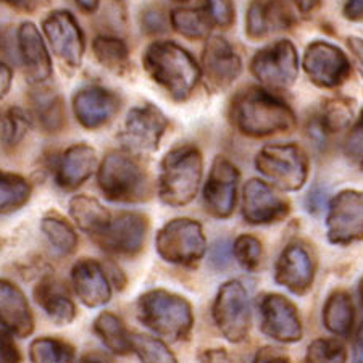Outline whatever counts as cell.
Masks as SVG:
<instances>
[{"instance_id":"f1b7e54d","label":"cell","mask_w":363,"mask_h":363,"mask_svg":"<svg viewBox=\"0 0 363 363\" xmlns=\"http://www.w3.org/2000/svg\"><path fill=\"white\" fill-rule=\"evenodd\" d=\"M94 333L102 344L116 355H126L131 352V336L128 333L121 318L110 312H102L94 320Z\"/></svg>"},{"instance_id":"681fc988","label":"cell","mask_w":363,"mask_h":363,"mask_svg":"<svg viewBox=\"0 0 363 363\" xmlns=\"http://www.w3.org/2000/svg\"><path fill=\"white\" fill-rule=\"evenodd\" d=\"M347 45L350 52H352L354 60L357 63V68H359L360 74L363 76V40L359 38H349Z\"/></svg>"},{"instance_id":"ab89813d","label":"cell","mask_w":363,"mask_h":363,"mask_svg":"<svg viewBox=\"0 0 363 363\" xmlns=\"http://www.w3.org/2000/svg\"><path fill=\"white\" fill-rule=\"evenodd\" d=\"M352 118V108L344 101H331L325 107L323 116H321V128L328 130V133L339 131L345 128Z\"/></svg>"},{"instance_id":"c3c4849f","label":"cell","mask_w":363,"mask_h":363,"mask_svg":"<svg viewBox=\"0 0 363 363\" xmlns=\"http://www.w3.org/2000/svg\"><path fill=\"white\" fill-rule=\"evenodd\" d=\"M345 18L352 21L363 20V0H347L344 7Z\"/></svg>"},{"instance_id":"74e56055","label":"cell","mask_w":363,"mask_h":363,"mask_svg":"<svg viewBox=\"0 0 363 363\" xmlns=\"http://www.w3.org/2000/svg\"><path fill=\"white\" fill-rule=\"evenodd\" d=\"M306 363H347V349L337 337H320L308 345Z\"/></svg>"},{"instance_id":"8992f818","label":"cell","mask_w":363,"mask_h":363,"mask_svg":"<svg viewBox=\"0 0 363 363\" xmlns=\"http://www.w3.org/2000/svg\"><path fill=\"white\" fill-rule=\"evenodd\" d=\"M255 167L283 191H298L308 177V159L296 144L265 145L255 157Z\"/></svg>"},{"instance_id":"277c9868","label":"cell","mask_w":363,"mask_h":363,"mask_svg":"<svg viewBox=\"0 0 363 363\" xmlns=\"http://www.w3.org/2000/svg\"><path fill=\"white\" fill-rule=\"evenodd\" d=\"M202 179V155L194 145L168 152L160 165L159 196L172 207H183L196 197Z\"/></svg>"},{"instance_id":"8d00e7d4","label":"cell","mask_w":363,"mask_h":363,"mask_svg":"<svg viewBox=\"0 0 363 363\" xmlns=\"http://www.w3.org/2000/svg\"><path fill=\"white\" fill-rule=\"evenodd\" d=\"M131 350L136 352L143 363H178L177 357L159 337L133 335Z\"/></svg>"},{"instance_id":"ac0fdd59","label":"cell","mask_w":363,"mask_h":363,"mask_svg":"<svg viewBox=\"0 0 363 363\" xmlns=\"http://www.w3.org/2000/svg\"><path fill=\"white\" fill-rule=\"evenodd\" d=\"M291 205L260 179H249L244 187L242 215L250 225H270L284 220Z\"/></svg>"},{"instance_id":"9a60e30c","label":"cell","mask_w":363,"mask_h":363,"mask_svg":"<svg viewBox=\"0 0 363 363\" xmlns=\"http://www.w3.org/2000/svg\"><path fill=\"white\" fill-rule=\"evenodd\" d=\"M168 128V120L154 105H143L130 110L120 134L125 147L134 152L157 150L163 134Z\"/></svg>"},{"instance_id":"d590c367","label":"cell","mask_w":363,"mask_h":363,"mask_svg":"<svg viewBox=\"0 0 363 363\" xmlns=\"http://www.w3.org/2000/svg\"><path fill=\"white\" fill-rule=\"evenodd\" d=\"M40 230L49 239L50 244L60 252V254L69 255L73 254L78 247V234L67 223L65 220L60 218L58 215H47L40 223Z\"/></svg>"},{"instance_id":"1f68e13d","label":"cell","mask_w":363,"mask_h":363,"mask_svg":"<svg viewBox=\"0 0 363 363\" xmlns=\"http://www.w3.org/2000/svg\"><path fill=\"white\" fill-rule=\"evenodd\" d=\"M31 197V184L20 174L0 169V213L23 207Z\"/></svg>"},{"instance_id":"3957f363","label":"cell","mask_w":363,"mask_h":363,"mask_svg":"<svg viewBox=\"0 0 363 363\" xmlns=\"http://www.w3.org/2000/svg\"><path fill=\"white\" fill-rule=\"evenodd\" d=\"M138 318L155 335L169 341H186L194 328L191 303L165 289L147 291L139 297Z\"/></svg>"},{"instance_id":"e575fe53","label":"cell","mask_w":363,"mask_h":363,"mask_svg":"<svg viewBox=\"0 0 363 363\" xmlns=\"http://www.w3.org/2000/svg\"><path fill=\"white\" fill-rule=\"evenodd\" d=\"M33 363H73L74 349L57 337H39L29 345Z\"/></svg>"},{"instance_id":"7a4b0ae2","label":"cell","mask_w":363,"mask_h":363,"mask_svg":"<svg viewBox=\"0 0 363 363\" xmlns=\"http://www.w3.org/2000/svg\"><path fill=\"white\" fill-rule=\"evenodd\" d=\"M144 67L174 101H186L196 89L202 74L194 57L169 40H160L147 47Z\"/></svg>"},{"instance_id":"9c48e42d","label":"cell","mask_w":363,"mask_h":363,"mask_svg":"<svg viewBox=\"0 0 363 363\" xmlns=\"http://www.w3.org/2000/svg\"><path fill=\"white\" fill-rule=\"evenodd\" d=\"M260 328L268 337L283 344L298 342L303 336L298 310L288 297L267 292L257 298Z\"/></svg>"},{"instance_id":"4fadbf2b","label":"cell","mask_w":363,"mask_h":363,"mask_svg":"<svg viewBox=\"0 0 363 363\" xmlns=\"http://www.w3.org/2000/svg\"><path fill=\"white\" fill-rule=\"evenodd\" d=\"M43 29L54 54L69 68H79L86 43L74 16L67 10H55L43 21Z\"/></svg>"},{"instance_id":"f5cc1de1","label":"cell","mask_w":363,"mask_h":363,"mask_svg":"<svg viewBox=\"0 0 363 363\" xmlns=\"http://www.w3.org/2000/svg\"><path fill=\"white\" fill-rule=\"evenodd\" d=\"M78 363H112V362H110L107 357L102 355V354L91 352V354H86V355L81 357Z\"/></svg>"},{"instance_id":"9f6ffc18","label":"cell","mask_w":363,"mask_h":363,"mask_svg":"<svg viewBox=\"0 0 363 363\" xmlns=\"http://www.w3.org/2000/svg\"><path fill=\"white\" fill-rule=\"evenodd\" d=\"M360 298H362V303H363V279L360 281Z\"/></svg>"},{"instance_id":"5b68a950","label":"cell","mask_w":363,"mask_h":363,"mask_svg":"<svg viewBox=\"0 0 363 363\" xmlns=\"http://www.w3.org/2000/svg\"><path fill=\"white\" fill-rule=\"evenodd\" d=\"M97 181L104 196L112 202H143L150 194L147 173L134 157L123 150L105 155Z\"/></svg>"},{"instance_id":"816d5d0a","label":"cell","mask_w":363,"mask_h":363,"mask_svg":"<svg viewBox=\"0 0 363 363\" xmlns=\"http://www.w3.org/2000/svg\"><path fill=\"white\" fill-rule=\"evenodd\" d=\"M352 363H363V325L359 328L354 339Z\"/></svg>"},{"instance_id":"484cf974","label":"cell","mask_w":363,"mask_h":363,"mask_svg":"<svg viewBox=\"0 0 363 363\" xmlns=\"http://www.w3.org/2000/svg\"><path fill=\"white\" fill-rule=\"evenodd\" d=\"M34 298L47 317L55 321L57 325L72 323L76 317L74 302L69 297L65 286L55 278L47 277L40 279L34 289Z\"/></svg>"},{"instance_id":"6f0895ef","label":"cell","mask_w":363,"mask_h":363,"mask_svg":"<svg viewBox=\"0 0 363 363\" xmlns=\"http://www.w3.org/2000/svg\"><path fill=\"white\" fill-rule=\"evenodd\" d=\"M4 2H9V4H18L21 0H4Z\"/></svg>"},{"instance_id":"db71d44e","label":"cell","mask_w":363,"mask_h":363,"mask_svg":"<svg viewBox=\"0 0 363 363\" xmlns=\"http://www.w3.org/2000/svg\"><path fill=\"white\" fill-rule=\"evenodd\" d=\"M294 4L298 7V10L303 11V13H308L318 7L320 0H294Z\"/></svg>"},{"instance_id":"d6a6232c","label":"cell","mask_w":363,"mask_h":363,"mask_svg":"<svg viewBox=\"0 0 363 363\" xmlns=\"http://www.w3.org/2000/svg\"><path fill=\"white\" fill-rule=\"evenodd\" d=\"M169 20L179 34L189 39H205L212 29V20L207 15V10L201 9H177L172 11Z\"/></svg>"},{"instance_id":"2e32d148","label":"cell","mask_w":363,"mask_h":363,"mask_svg":"<svg viewBox=\"0 0 363 363\" xmlns=\"http://www.w3.org/2000/svg\"><path fill=\"white\" fill-rule=\"evenodd\" d=\"M239 172L225 157H216L203 187L205 208L215 218H228L236 207Z\"/></svg>"},{"instance_id":"f6af8a7d","label":"cell","mask_w":363,"mask_h":363,"mask_svg":"<svg viewBox=\"0 0 363 363\" xmlns=\"http://www.w3.org/2000/svg\"><path fill=\"white\" fill-rule=\"evenodd\" d=\"M254 363H292L288 355L283 350L272 347V345H265L257 350L254 357Z\"/></svg>"},{"instance_id":"f907efd6","label":"cell","mask_w":363,"mask_h":363,"mask_svg":"<svg viewBox=\"0 0 363 363\" xmlns=\"http://www.w3.org/2000/svg\"><path fill=\"white\" fill-rule=\"evenodd\" d=\"M11 86V69L5 65L4 62H0V101L7 96Z\"/></svg>"},{"instance_id":"603a6c76","label":"cell","mask_w":363,"mask_h":363,"mask_svg":"<svg viewBox=\"0 0 363 363\" xmlns=\"http://www.w3.org/2000/svg\"><path fill=\"white\" fill-rule=\"evenodd\" d=\"M74 292L86 307H102L112 298V286L102 265L96 260L83 259L72 270Z\"/></svg>"},{"instance_id":"7402d4cb","label":"cell","mask_w":363,"mask_h":363,"mask_svg":"<svg viewBox=\"0 0 363 363\" xmlns=\"http://www.w3.org/2000/svg\"><path fill=\"white\" fill-rule=\"evenodd\" d=\"M18 50L25 74L31 84H40L52 76V60L38 26L31 21L18 28Z\"/></svg>"},{"instance_id":"6da1fadb","label":"cell","mask_w":363,"mask_h":363,"mask_svg":"<svg viewBox=\"0 0 363 363\" xmlns=\"http://www.w3.org/2000/svg\"><path fill=\"white\" fill-rule=\"evenodd\" d=\"M230 118L233 126L252 138L291 131L296 126V115L273 94L247 87L231 101Z\"/></svg>"},{"instance_id":"83f0119b","label":"cell","mask_w":363,"mask_h":363,"mask_svg":"<svg viewBox=\"0 0 363 363\" xmlns=\"http://www.w3.org/2000/svg\"><path fill=\"white\" fill-rule=\"evenodd\" d=\"M355 321V307L345 291H336L326 298L323 307V323L335 336H349Z\"/></svg>"},{"instance_id":"680465c9","label":"cell","mask_w":363,"mask_h":363,"mask_svg":"<svg viewBox=\"0 0 363 363\" xmlns=\"http://www.w3.org/2000/svg\"><path fill=\"white\" fill-rule=\"evenodd\" d=\"M362 169H363V162H362Z\"/></svg>"},{"instance_id":"ba28073f","label":"cell","mask_w":363,"mask_h":363,"mask_svg":"<svg viewBox=\"0 0 363 363\" xmlns=\"http://www.w3.org/2000/svg\"><path fill=\"white\" fill-rule=\"evenodd\" d=\"M215 326L230 342H242L247 339L252 326V310L249 292L238 279L226 281L215 297L212 307Z\"/></svg>"},{"instance_id":"60d3db41","label":"cell","mask_w":363,"mask_h":363,"mask_svg":"<svg viewBox=\"0 0 363 363\" xmlns=\"http://www.w3.org/2000/svg\"><path fill=\"white\" fill-rule=\"evenodd\" d=\"M207 15L215 25L230 28L234 23V5L231 0H207Z\"/></svg>"},{"instance_id":"4316f807","label":"cell","mask_w":363,"mask_h":363,"mask_svg":"<svg viewBox=\"0 0 363 363\" xmlns=\"http://www.w3.org/2000/svg\"><path fill=\"white\" fill-rule=\"evenodd\" d=\"M69 215L81 230L97 238L112 220V215L97 199L89 196H74L69 201Z\"/></svg>"},{"instance_id":"44dd1931","label":"cell","mask_w":363,"mask_h":363,"mask_svg":"<svg viewBox=\"0 0 363 363\" xmlns=\"http://www.w3.org/2000/svg\"><path fill=\"white\" fill-rule=\"evenodd\" d=\"M294 21V11L284 0H252L245 33L250 39H262L268 34L289 29Z\"/></svg>"},{"instance_id":"f35d334b","label":"cell","mask_w":363,"mask_h":363,"mask_svg":"<svg viewBox=\"0 0 363 363\" xmlns=\"http://www.w3.org/2000/svg\"><path fill=\"white\" fill-rule=\"evenodd\" d=\"M234 259L238 260L239 265L245 270L254 272L260 267L262 262V242L259 239L250 236V234H242L236 238V241L231 245Z\"/></svg>"},{"instance_id":"bcb514c9","label":"cell","mask_w":363,"mask_h":363,"mask_svg":"<svg viewBox=\"0 0 363 363\" xmlns=\"http://www.w3.org/2000/svg\"><path fill=\"white\" fill-rule=\"evenodd\" d=\"M326 202H328V191L321 186H315L313 189L307 194L306 207L310 213L318 215L321 210L326 207Z\"/></svg>"},{"instance_id":"cb8c5ba5","label":"cell","mask_w":363,"mask_h":363,"mask_svg":"<svg viewBox=\"0 0 363 363\" xmlns=\"http://www.w3.org/2000/svg\"><path fill=\"white\" fill-rule=\"evenodd\" d=\"M0 325L16 337H26L34 331V317L25 294L7 279H0Z\"/></svg>"},{"instance_id":"f546056e","label":"cell","mask_w":363,"mask_h":363,"mask_svg":"<svg viewBox=\"0 0 363 363\" xmlns=\"http://www.w3.org/2000/svg\"><path fill=\"white\" fill-rule=\"evenodd\" d=\"M34 115L47 133H58L65 125V107L62 97L50 89H39L31 96Z\"/></svg>"},{"instance_id":"52a82bcc","label":"cell","mask_w":363,"mask_h":363,"mask_svg":"<svg viewBox=\"0 0 363 363\" xmlns=\"http://www.w3.org/2000/svg\"><path fill=\"white\" fill-rule=\"evenodd\" d=\"M157 252L168 263L192 267L207 252L202 225L191 218L168 221L157 234Z\"/></svg>"},{"instance_id":"8fae6325","label":"cell","mask_w":363,"mask_h":363,"mask_svg":"<svg viewBox=\"0 0 363 363\" xmlns=\"http://www.w3.org/2000/svg\"><path fill=\"white\" fill-rule=\"evenodd\" d=\"M326 231L330 242L349 245L363 239V192L342 191L328 207Z\"/></svg>"},{"instance_id":"30bf717a","label":"cell","mask_w":363,"mask_h":363,"mask_svg":"<svg viewBox=\"0 0 363 363\" xmlns=\"http://www.w3.org/2000/svg\"><path fill=\"white\" fill-rule=\"evenodd\" d=\"M250 69L257 79L273 89H288L296 83L298 58L289 40H279L259 50L252 58Z\"/></svg>"},{"instance_id":"5bb4252c","label":"cell","mask_w":363,"mask_h":363,"mask_svg":"<svg viewBox=\"0 0 363 363\" xmlns=\"http://www.w3.org/2000/svg\"><path fill=\"white\" fill-rule=\"evenodd\" d=\"M317 262L303 242H291L281 252L274 267V281L296 296H306L312 289Z\"/></svg>"},{"instance_id":"ee69618b","label":"cell","mask_w":363,"mask_h":363,"mask_svg":"<svg viewBox=\"0 0 363 363\" xmlns=\"http://www.w3.org/2000/svg\"><path fill=\"white\" fill-rule=\"evenodd\" d=\"M21 355L11 335L0 331V363H20Z\"/></svg>"},{"instance_id":"ffe728a7","label":"cell","mask_w":363,"mask_h":363,"mask_svg":"<svg viewBox=\"0 0 363 363\" xmlns=\"http://www.w3.org/2000/svg\"><path fill=\"white\" fill-rule=\"evenodd\" d=\"M120 108V99L112 91L99 86L84 87L74 94L73 110L81 125L97 130L113 118Z\"/></svg>"},{"instance_id":"4dcf8cb0","label":"cell","mask_w":363,"mask_h":363,"mask_svg":"<svg viewBox=\"0 0 363 363\" xmlns=\"http://www.w3.org/2000/svg\"><path fill=\"white\" fill-rule=\"evenodd\" d=\"M94 55L101 65H104L110 72L121 73L128 68L130 63V50L125 40L113 36H99L92 43Z\"/></svg>"},{"instance_id":"d4e9b609","label":"cell","mask_w":363,"mask_h":363,"mask_svg":"<svg viewBox=\"0 0 363 363\" xmlns=\"http://www.w3.org/2000/svg\"><path fill=\"white\" fill-rule=\"evenodd\" d=\"M97 167V154L91 145L74 144L65 150L57 165L55 181L62 189L73 191L92 177Z\"/></svg>"},{"instance_id":"7c38bea8","label":"cell","mask_w":363,"mask_h":363,"mask_svg":"<svg viewBox=\"0 0 363 363\" xmlns=\"http://www.w3.org/2000/svg\"><path fill=\"white\" fill-rule=\"evenodd\" d=\"M147 230L149 221L143 213L121 212L112 216L107 228L94 239L110 254L133 257L143 249Z\"/></svg>"},{"instance_id":"d6986e66","label":"cell","mask_w":363,"mask_h":363,"mask_svg":"<svg viewBox=\"0 0 363 363\" xmlns=\"http://www.w3.org/2000/svg\"><path fill=\"white\" fill-rule=\"evenodd\" d=\"M203 76L205 84L212 91L226 89L241 74V58L233 49L231 44L223 38H210L205 45L203 57Z\"/></svg>"},{"instance_id":"e0dca14e","label":"cell","mask_w":363,"mask_h":363,"mask_svg":"<svg viewBox=\"0 0 363 363\" xmlns=\"http://www.w3.org/2000/svg\"><path fill=\"white\" fill-rule=\"evenodd\" d=\"M303 68L308 78L320 87H336L350 74V65L344 52L325 40H317L307 47Z\"/></svg>"},{"instance_id":"11a10c76","label":"cell","mask_w":363,"mask_h":363,"mask_svg":"<svg viewBox=\"0 0 363 363\" xmlns=\"http://www.w3.org/2000/svg\"><path fill=\"white\" fill-rule=\"evenodd\" d=\"M84 11H96L99 9V0H74Z\"/></svg>"},{"instance_id":"7dc6e473","label":"cell","mask_w":363,"mask_h":363,"mask_svg":"<svg viewBox=\"0 0 363 363\" xmlns=\"http://www.w3.org/2000/svg\"><path fill=\"white\" fill-rule=\"evenodd\" d=\"M201 363H233V359L225 349H207L201 355Z\"/></svg>"},{"instance_id":"836d02e7","label":"cell","mask_w":363,"mask_h":363,"mask_svg":"<svg viewBox=\"0 0 363 363\" xmlns=\"http://www.w3.org/2000/svg\"><path fill=\"white\" fill-rule=\"evenodd\" d=\"M31 130V118L20 107H10L0 113V143L4 147L13 149Z\"/></svg>"},{"instance_id":"b9f144b4","label":"cell","mask_w":363,"mask_h":363,"mask_svg":"<svg viewBox=\"0 0 363 363\" xmlns=\"http://www.w3.org/2000/svg\"><path fill=\"white\" fill-rule=\"evenodd\" d=\"M231 255V244L228 242L226 239H220V241H216L213 244L212 250H210V265H212L215 270H225V268L230 267Z\"/></svg>"},{"instance_id":"7bdbcfd3","label":"cell","mask_w":363,"mask_h":363,"mask_svg":"<svg viewBox=\"0 0 363 363\" xmlns=\"http://www.w3.org/2000/svg\"><path fill=\"white\" fill-rule=\"evenodd\" d=\"M345 154L352 157V159H360L363 157V112L360 115L357 125L349 133L347 139H345Z\"/></svg>"}]
</instances>
